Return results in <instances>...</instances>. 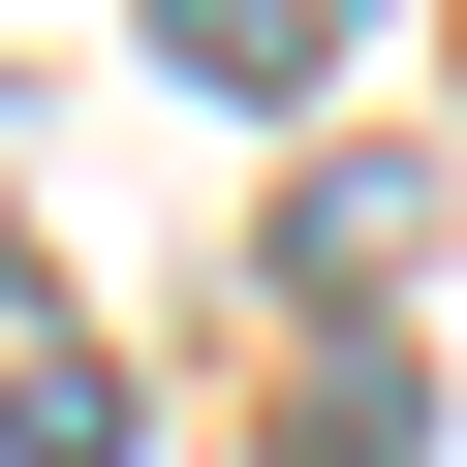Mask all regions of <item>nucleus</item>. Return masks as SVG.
<instances>
[{"mask_svg":"<svg viewBox=\"0 0 467 467\" xmlns=\"http://www.w3.org/2000/svg\"><path fill=\"white\" fill-rule=\"evenodd\" d=\"M312 32H343V0H156V63H187V94H312Z\"/></svg>","mask_w":467,"mask_h":467,"instance_id":"nucleus-2","label":"nucleus"},{"mask_svg":"<svg viewBox=\"0 0 467 467\" xmlns=\"http://www.w3.org/2000/svg\"><path fill=\"white\" fill-rule=\"evenodd\" d=\"M281 281H312V312H374V281H405V187H374V156H312V187H281Z\"/></svg>","mask_w":467,"mask_h":467,"instance_id":"nucleus-1","label":"nucleus"},{"mask_svg":"<svg viewBox=\"0 0 467 467\" xmlns=\"http://www.w3.org/2000/svg\"><path fill=\"white\" fill-rule=\"evenodd\" d=\"M281 467H405V374H312V405H281Z\"/></svg>","mask_w":467,"mask_h":467,"instance_id":"nucleus-3","label":"nucleus"}]
</instances>
